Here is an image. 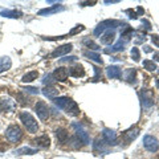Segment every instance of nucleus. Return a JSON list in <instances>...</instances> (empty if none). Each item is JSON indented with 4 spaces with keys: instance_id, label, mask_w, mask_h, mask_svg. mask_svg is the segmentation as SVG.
<instances>
[{
    "instance_id": "obj_1",
    "label": "nucleus",
    "mask_w": 159,
    "mask_h": 159,
    "mask_svg": "<svg viewBox=\"0 0 159 159\" xmlns=\"http://www.w3.org/2000/svg\"><path fill=\"white\" fill-rule=\"evenodd\" d=\"M20 121L23 122V125L25 126V129L29 133H36L39 130V125L36 122V119L33 118V116L28 111L20 113Z\"/></svg>"
},
{
    "instance_id": "obj_2",
    "label": "nucleus",
    "mask_w": 159,
    "mask_h": 159,
    "mask_svg": "<svg viewBox=\"0 0 159 159\" xmlns=\"http://www.w3.org/2000/svg\"><path fill=\"white\" fill-rule=\"evenodd\" d=\"M6 137L9 142L17 143L23 137V131L17 125H9L6 130Z\"/></svg>"
},
{
    "instance_id": "obj_3",
    "label": "nucleus",
    "mask_w": 159,
    "mask_h": 159,
    "mask_svg": "<svg viewBox=\"0 0 159 159\" xmlns=\"http://www.w3.org/2000/svg\"><path fill=\"white\" fill-rule=\"evenodd\" d=\"M118 25H121V23L117 21V20H105V21L99 23L96 27V29H94V34H96V36H101V33H105L106 31H109V29L116 28Z\"/></svg>"
},
{
    "instance_id": "obj_4",
    "label": "nucleus",
    "mask_w": 159,
    "mask_h": 159,
    "mask_svg": "<svg viewBox=\"0 0 159 159\" xmlns=\"http://www.w3.org/2000/svg\"><path fill=\"white\" fill-rule=\"evenodd\" d=\"M34 111L41 121H47L49 117V107L44 101H37V103L34 105Z\"/></svg>"
},
{
    "instance_id": "obj_5",
    "label": "nucleus",
    "mask_w": 159,
    "mask_h": 159,
    "mask_svg": "<svg viewBox=\"0 0 159 159\" xmlns=\"http://www.w3.org/2000/svg\"><path fill=\"white\" fill-rule=\"evenodd\" d=\"M0 110L3 113H11L16 110V102L9 97H2L0 98Z\"/></svg>"
},
{
    "instance_id": "obj_6",
    "label": "nucleus",
    "mask_w": 159,
    "mask_h": 159,
    "mask_svg": "<svg viewBox=\"0 0 159 159\" xmlns=\"http://www.w3.org/2000/svg\"><path fill=\"white\" fill-rule=\"evenodd\" d=\"M143 146H145L146 150L155 152L159 148V142H158V139L154 138L152 135H145V138H143Z\"/></svg>"
},
{
    "instance_id": "obj_7",
    "label": "nucleus",
    "mask_w": 159,
    "mask_h": 159,
    "mask_svg": "<svg viewBox=\"0 0 159 159\" xmlns=\"http://www.w3.org/2000/svg\"><path fill=\"white\" fill-rule=\"evenodd\" d=\"M74 129H76V137L80 139V141L82 142V145H88L89 142H90V138H89V134L84 130L81 127V125H78V123H73L72 125Z\"/></svg>"
},
{
    "instance_id": "obj_8",
    "label": "nucleus",
    "mask_w": 159,
    "mask_h": 159,
    "mask_svg": "<svg viewBox=\"0 0 159 159\" xmlns=\"http://www.w3.org/2000/svg\"><path fill=\"white\" fill-rule=\"evenodd\" d=\"M141 96V99H142V105L145 107H151L154 105V96H152V92L151 90H142L139 93Z\"/></svg>"
},
{
    "instance_id": "obj_9",
    "label": "nucleus",
    "mask_w": 159,
    "mask_h": 159,
    "mask_svg": "<svg viewBox=\"0 0 159 159\" xmlns=\"http://www.w3.org/2000/svg\"><path fill=\"white\" fill-rule=\"evenodd\" d=\"M102 135H103V141H105L107 145H117V134L114 133L113 130H110V129H103L102 131Z\"/></svg>"
},
{
    "instance_id": "obj_10",
    "label": "nucleus",
    "mask_w": 159,
    "mask_h": 159,
    "mask_svg": "<svg viewBox=\"0 0 159 159\" xmlns=\"http://www.w3.org/2000/svg\"><path fill=\"white\" fill-rule=\"evenodd\" d=\"M32 145L36 146L39 148H47L51 146V139H49L48 135H41V137H37L32 141Z\"/></svg>"
},
{
    "instance_id": "obj_11",
    "label": "nucleus",
    "mask_w": 159,
    "mask_h": 159,
    "mask_svg": "<svg viewBox=\"0 0 159 159\" xmlns=\"http://www.w3.org/2000/svg\"><path fill=\"white\" fill-rule=\"evenodd\" d=\"M99 39H101L102 44H105V45H111L114 43V40H116V32H114L113 29H109V31H106L105 33H102V36Z\"/></svg>"
},
{
    "instance_id": "obj_12",
    "label": "nucleus",
    "mask_w": 159,
    "mask_h": 159,
    "mask_svg": "<svg viewBox=\"0 0 159 159\" xmlns=\"http://www.w3.org/2000/svg\"><path fill=\"white\" fill-rule=\"evenodd\" d=\"M52 76L53 78L56 80V81H66V78L69 76V73H68V69L66 68H57L56 70H54L52 73Z\"/></svg>"
},
{
    "instance_id": "obj_13",
    "label": "nucleus",
    "mask_w": 159,
    "mask_h": 159,
    "mask_svg": "<svg viewBox=\"0 0 159 159\" xmlns=\"http://www.w3.org/2000/svg\"><path fill=\"white\" fill-rule=\"evenodd\" d=\"M73 49V45L72 44H65V45H61L58 47L56 51H53L51 56L52 57H60V56H65L66 53H69Z\"/></svg>"
},
{
    "instance_id": "obj_14",
    "label": "nucleus",
    "mask_w": 159,
    "mask_h": 159,
    "mask_svg": "<svg viewBox=\"0 0 159 159\" xmlns=\"http://www.w3.org/2000/svg\"><path fill=\"white\" fill-rule=\"evenodd\" d=\"M68 73H69V76L76 77V78L85 76V70H84L82 65H80V64H76V65L70 66V68H69V70H68Z\"/></svg>"
},
{
    "instance_id": "obj_15",
    "label": "nucleus",
    "mask_w": 159,
    "mask_h": 159,
    "mask_svg": "<svg viewBox=\"0 0 159 159\" xmlns=\"http://www.w3.org/2000/svg\"><path fill=\"white\" fill-rule=\"evenodd\" d=\"M64 8L62 6H53V7H48V8H44V9H40L39 11V15L40 16H45V15H53V13H57L60 11H64Z\"/></svg>"
},
{
    "instance_id": "obj_16",
    "label": "nucleus",
    "mask_w": 159,
    "mask_h": 159,
    "mask_svg": "<svg viewBox=\"0 0 159 159\" xmlns=\"http://www.w3.org/2000/svg\"><path fill=\"white\" fill-rule=\"evenodd\" d=\"M106 74L109 78H121L122 76V72H121V68L117 66V65H111L106 69Z\"/></svg>"
},
{
    "instance_id": "obj_17",
    "label": "nucleus",
    "mask_w": 159,
    "mask_h": 159,
    "mask_svg": "<svg viewBox=\"0 0 159 159\" xmlns=\"http://www.w3.org/2000/svg\"><path fill=\"white\" fill-rule=\"evenodd\" d=\"M11 66H12V61H11V58H9L8 56L0 57V73L9 70Z\"/></svg>"
},
{
    "instance_id": "obj_18",
    "label": "nucleus",
    "mask_w": 159,
    "mask_h": 159,
    "mask_svg": "<svg viewBox=\"0 0 159 159\" xmlns=\"http://www.w3.org/2000/svg\"><path fill=\"white\" fill-rule=\"evenodd\" d=\"M53 102H54V105H56L58 109H62V110H65L66 106H68V103L70 102V98H68V97H56V98H53Z\"/></svg>"
},
{
    "instance_id": "obj_19",
    "label": "nucleus",
    "mask_w": 159,
    "mask_h": 159,
    "mask_svg": "<svg viewBox=\"0 0 159 159\" xmlns=\"http://www.w3.org/2000/svg\"><path fill=\"white\" fill-rule=\"evenodd\" d=\"M65 111L69 114V116L76 117V116H78V114H80V109H78V106H77V103L74 102L73 99H70V102L68 103V106H66V109H65Z\"/></svg>"
},
{
    "instance_id": "obj_20",
    "label": "nucleus",
    "mask_w": 159,
    "mask_h": 159,
    "mask_svg": "<svg viewBox=\"0 0 159 159\" xmlns=\"http://www.w3.org/2000/svg\"><path fill=\"white\" fill-rule=\"evenodd\" d=\"M21 12L20 11H15V9H6V11L0 12V16L3 17H9V19H19L21 17Z\"/></svg>"
},
{
    "instance_id": "obj_21",
    "label": "nucleus",
    "mask_w": 159,
    "mask_h": 159,
    "mask_svg": "<svg viewBox=\"0 0 159 159\" xmlns=\"http://www.w3.org/2000/svg\"><path fill=\"white\" fill-rule=\"evenodd\" d=\"M43 94L45 97H48V98H56V96L58 94V90L54 86H45L43 89Z\"/></svg>"
},
{
    "instance_id": "obj_22",
    "label": "nucleus",
    "mask_w": 159,
    "mask_h": 159,
    "mask_svg": "<svg viewBox=\"0 0 159 159\" xmlns=\"http://www.w3.org/2000/svg\"><path fill=\"white\" fill-rule=\"evenodd\" d=\"M56 138H57L58 142L64 143V142L68 141L69 134H68V131L65 130V129H57V130H56Z\"/></svg>"
},
{
    "instance_id": "obj_23",
    "label": "nucleus",
    "mask_w": 159,
    "mask_h": 159,
    "mask_svg": "<svg viewBox=\"0 0 159 159\" xmlns=\"http://www.w3.org/2000/svg\"><path fill=\"white\" fill-rule=\"evenodd\" d=\"M37 77H39V72L37 70H32V72H28L27 74H24L23 78H21V81L23 82H32Z\"/></svg>"
},
{
    "instance_id": "obj_24",
    "label": "nucleus",
    "mask_w": 159,
    "mask_h": 159,
    "mask_svg": "<svg viewBox=\"0 0 159 159\" xmlns=\"http://www.w3.org/2000/svg\"><path fill=\"white\" fill-rule=\"evenodd\" d=\"M36 152H37L36 148H29V147H21L15 151V154H17V155H33Z\"/></svg>"
},
{
    "instance_id": "obj_25",
    "label": "nucleus",
    "mask_w": 159,
    "mask_h": 159,
    "mask_svg": "<svg viewBox=\"0 0 159 159\" xmlns=\"http://www.w3.org/2000/svg\"><path fill=\"white\" fill-rule=\"evenodd\" d=\"M125 44H126V41H122V40H119L116 45L111 47L110 49H105V53H114V52L123 51V47H125Z\"/></svg>"
},
{
    "instance_id": "obj_26",
    "label": "nucleus",
    "mask_w": 159,
    "mask_h": 159,
    "mask_svg": "<svg viewBox=\"0 0 159 159\" xmlns=\"http://www.w3.org/2000/svg\"><path fill=\"white\" fill-rule=\"evenodd\" d=\"M105 141H103V139H99V138H97L96 139V143H94V148H96V150H99L101 152H107L109 151V148L105 146Z\"/></svg>"
},
{
    "instance_id": "obj_27",
    "label": "nucleus",
    "mask_w": 159,
    "mask_h": 159,
    "mask_svg": "<svg viewBox=\"0 0 159 159\" xmlns=\"http://www.w3.org/2000/svg\"><path fill=\"white\" fill-rule=\"evenodd\" d=\"M139 134V129L138 127H134V129H130V130L125 131V138L127 141H133V139H135Z\"/></svg>"
},
{
    "instance_id": "obj_28",
    "label": "nucleus",
    "mask_w": 159,
    "mask_h": 159,
    "mask_svg": "<svg viewBox=\"0 0 159 159\" xmlns=\"http://www.w3.org/2000/svg\"><path fill=\"white\" fill-rule=\"evenodd\" d=\"M84 56H85V57H88V58H90V60H93V61L98 62V64H102L101 56H99L98 53H96V52H90V51H86V52H84Z\"/></svg>"
},
{
    "instance_id": "obj_29",
    "label": "nucleus",
    "mask_w": 159,
    "mask_h": 159,
    "mask_svg": "<svg viewBox=\"0 0 159 159\" xmlns=\"http://www.w3.org/2000/svg\"><path fill=\"white\" fill-rule=\"evenodd\" d=\"M123 76H125L126 81L134 82V80H135V76H137V72H135V69H126V70L123 72Z\"/></svg>"
},
{
    "instance_id": "obj_30",
    "label": "nucleus",
    "mask_w": 159,
    "mask_h": 159,
    "mask_svg": "<svg viewBox=\"0 0 159 159\" xmlns=\"http://www.w3.org/2000/svg\"><path fill=\"white\" fill-rule=\"evenodd\" d=\"M143 66H145V69H147L148 72H154L157 69L155 62L151 61V60H145V61H143Z\"/></svg>"
},
{
    "instance_id": "obj_31",
    "label": "nucleus",
    "mask_w": 159,
    "mask_h": 159,
    "mask_svg": "<svg viewBox=\"0 0 159 159\" xmlns=\"http://www.w3.org/2000/svg\"><path fill=\"white\" fill-rule=\"evenodd\" d=\"M84 44L89 48V49H93V51H98L99 49V47L97 45L94 41H92V40H89V39H86V40H84Z\"/></svg>"
},
{
    "instance_id": "obj_32",
    "label": "nucleus",
    "mask_w": 159,
    "mask_h": 159,
    "mask_svg": "<svg viewBox=\"0 0 159 159\" xmlns=\"http://www.w3.org/2000/svg\"><path fill=\"white\" fill-rule=\"evenodd\" d=\"M16 99H17V101H20V103H23V105H25V103H29V98L24 96L21 92H19V93L16 94Z\"/></svg>"
},
{
    "instance_id": "obj_33",
    "label": "nucleus",
    "mask_w": 159,
    "mask_h": 159,
    "mask_svg": "<svg viewBox=\"0 0 159 159\" xmlns=\"http://www.w3.org/2000/svg\"><path fill=\"white\" fill-rule=\"evenodd\" d=\"M131 57H133V60H134L135 62L139 61V58H141V53H139V49H138V48L134 47V48L131 49Z\"/></svg>"
},
{
    "instance_id": "obj_34",
    "label": "nucleus",
    "mask_w": 159,
    "mask_h": 159,
    "mask_svg": "<svg viewBox=\"0 0 159 159\" xmlns=\"http://www.w3.org/2000/svg\"><path fill=\"white\" fill-rule=\"evenodd\" d=\"M53 76L52 74H47L45 77H44V80H43V84L44 85H48V86H52V82H53Z\"/></svg>"
},
{
    "instance_id": "obj_35",
    "label": "nucleus",
    "mask_w": 159,
    "mask_h": 159,
    "mask_svg": "<svg viewBox=\"0 0 159 159\" xmlns=\"http://www.w3.org/2000/svg\"><path fill=\"white\" fill-rule=\"evenodd\" d=\"M81 146H82V142L80 141L77 137H73V138H72V147L78 148V147H81Z\"/></svg>"
},
{
    "instance_id": "obj_36",
    "label": "nucleus",
    "mask_w": 159,
    "mask_h": 159,
    "mask_svg": "<svg viewBox=\"0 0 159 159\" xmlns=\"http://www.w3.org/2000/svg\"><path fill=\"white\" fill-rule=\"evenodd\" d=\"M25 93H32V94H39V89L37 88H32V86H27L24 88Z\"/></svg>"
},
{
    "instance_id": "obj_37",
    "label": "nucleus",
    "mask_w": 159,
    "mask_h": 159,
    "mask_svg": "<svg viewBox=\"0 0 159 159\" xmlns=\"http://www.w3.org/2000/svg\"><path fill=\"white\" fill-rule=\"evenodd\" d=\"M84 29H85V28H84V25H77L76 28H73V29H72L70 33H69V34H76V33H78V32L84 31Z\"/></svg>"
},
{
    "instance_id": "obj_38",
    "label": "nucleus",
    "mask_w": 159,
    "mask_h": 159,
    "mask_svg": "<svg viewBox=\"0 0 159 159\" xmlns=\"http://www.w3.org/2000/svg\"><path fill=\"white\" fill-rule=\"evenodd\" d=\"M126 13H129V17H130V19H134V20H135V19L138 17L137 12H135V11H133V9H127Z\"/></svg>"
},
{
    "instance_id": "obj_39",
    "label": "nucleus",
    "mask_w": 159,
    "mask_h": 159,
    "mask_svg": "<svg viewBox=\"0 0 159 159\" xmlns=\"http://www.w3.org/2000/svg\"><path fill=\"white\" fill-rule=\"evenodd\" d=\"M94 72H96V76L93 77V81H98L99 78H101V72H99V69L94 66Z\"/></svg>"
},
{
    "instance_id": "obj_40",
    "label": "nucleus",
    "mask_w": 159,
    "mask_h": 159,
    "mask_svg": "<svg viewBox=\"0 0 159 159\" xmlns=\"http://www.w3.org/2000/svg\"><path fill=\"white\" fill-rule=\"evenodd\" d=\"M151 41L154 43V45H157L159 48V36H158V34H152V36H151Z\"/></svg>"
},
{
    "instance_id": "obj_41",
    "label": "nucleus",
    "mask_w": 159,
    "mask_h": 159,
    "mask_svg": "<svg viewBox=\"0 0 159 159\" xmlns=\"http://www.w3.org/2000/svg\"><path fill=\"white\" fill-rule=\"evenodd\" d=\"M96 4V2H81L80 3V6L81 7H86V6H94Z\"/></svg>"
},
{
    "instance_id": "obj_42",
    "label": "nucleus",
    "mask_w": 159,
    "mask_h": 159,
    "mask_svg": "<svg viewBox=\"0 0 159 159\" xmlns=\"http://www.w3.org/2000/svg\"><path fill=\"white\" fill-rule=\"evenodd\" d=\"M77 57L76 56H70V57H65V58H61V61H74Z\"/></svg>"
},
{
    "instance_id": "obj_43",
    "label": "nucleus",
    "mask_w": 159,
    "mask_h": 159,
    "mask_svg": "<svg viewBox=\"0 0 159 159\" xmlns=\"http://www.w3.org/2000/svg\"><path fill=\"white\" fill-rule=\"evenodd\" d=\"M145 13V9H143L142 7H138L137 8V15H143Z\"/></svg>"
},
{
    "instance_id": "obj_44",
    "label": "nucleus",
    "mask_w": 159,
    "mask_h": 159,
    "mask_svg": "<svg viewBox=\"0 0 159 159\" xmlns=\"http://www.w3.org/2000/svg\"><path fill=\"white\" fill-rule=\"evenodd\" d=\"M143 49H145V52H146V53H150V52H152V49H151L150 47H148V45H145V47H143Z\"/></svg>"
},
{
    "instance_id": "obj_45",
    "label": "nucleus",
    "mask_w": 159,
    "mask_h": 159,
    "mask_svg": "<svg viewBox=\"0 0 159 159\" xmlns=\"http://www.w3.org/2000/svg\"><path fill=\"white\" fill-rule=\"evenodd\" d=\"M154 60H155V61H159V52L154 53Z\"/></svg>"
},
{
    "instance_id": "obj_46",
    "label": "nucleus",
    "mask_w": 159,
    "mask_h": 159,
    "mask_svg": "<svg viewBox=\"0 0 159 159\" xmlns=\"http://www.w3.org/2000/svg\"><path fill=\"white\" fill-rule=\"evenodd\" d=\"M113 3H118V0H111V2L110 0H106L105 2V4H113Z\"/></svg>"
},
{
    "instance_id": "obj_47",
    "label": "nucleus",
    "mask_w": 159,
    "mask_h": 159,
    "mask_svg": "<svg viewBox=\"0 0 159 159\" xmlns=\"http://www.w3.org/2000/svg\"><path fill=\"white\" fill-rule=\"evenodd\" d=\"M157 88H159V78L157 80Z\"/></svg>"
}]
</instances>
